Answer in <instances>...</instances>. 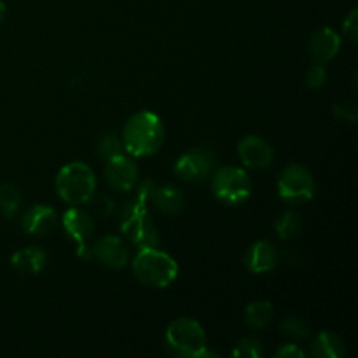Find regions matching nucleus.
Instances as JSON below:
<instances>
[{
	"label": "nucleus",
	"mask_w": 358,
	"mask_h": 358,
	"mask_svg": "<svg viewBox=\"0 0 358 358\" xmlns=\"http://www.w3.org/2000/svg\"><path fill=\"white\" fill-rule=\"evenodd\" d=\"M154 189H156L154 180L142 182L136 196L122 208L121 213V231L138 248L159 245V234L147 208Z\"/></svg>",
	"instance_id": "nucleus-1"
},
{
	"label": "nucleus",
	"mask_w": 358,
	"mask_h": 358,
	"mask_svg": "<svg viewBox=\"0 0 358 358\" xmlns=\"http://www.w3.org/2000/svg\"><path fill=\"white\" fill-rule=\"evenodd\" d=\"M122 145L129 156L149 157L161 149L164 142V124L157 114L150 110L136 112L128 119L122 129Z\"/></svg>",
	"instance_id": "nucleus-2"
},
{
	"label": "nucleus",
	"mask_w": 358,
	"mask_h": 358,
	"mask_svg": "<svg viewBox=\"0 0 358 358\" xmlns=\"http://www.w3.org/2000/svg\"><path fill=\"white\" fill-rule=\"evenodd\" d=\"M131 266L136 278L154 289H166L178 276L177 261L157 247L138 248Z\"/></svg>",
	"instance_id": "nucleus-3"
},
{
	"label": "nucleus",
	"mask_w": 358,
	"mask_h": 358,
	"mask_svg": "<svg viewBox=\"0 0 358 358\" xmlns=\"http://www.w3.org/2000/svg\"><path fill=\"white\" fill-rule=\"evenodd\" d=\"M164 345H166L168 352L175 357H210L205 329L194 318L182 317L171 322L164 332Z\"/></svg>",
	"instance_id": "nucleus-4"
},
{
	"label": "nucleus",
	"mask_w": 358,
	"mask_h": 358,
	"mask_svg": "<svg viewBox=\"0 0 358 358\" xmlns=\"http://www.w3.org/2000/svg\"><path fill=\"white\" fill-rule=\"evenodd\" d=\"M56 192L70 206L86 205L87 199L96 192V177L86 163L65 164L56 175Z\"/></svg>",
	"instance_id": "nucleus-5"
},
{
	"label": "nucleus",
	"mask_w": 358,
	"mask_h": 358,
	"mask_svg": "<svg viewBox=\"0 0 358 358\" xmlns=\"http://www.w3.org/2000/svg\"><path fill=\"white\" fill-rule=\"evenodd\" d=\"M212 191L226 205H241L252 194V180L243 168L222 166L213 171Z\"/></svg>",
	"instance_id": "nucleus-6"
},
{
	"label": "nucleus",
	"mask_w": 358,
	"mask_h": 358,
	"mask_svg": "<svg viewBox=\"0 0 358 358\" xmlns=\"http://www.w3.org/2000/svg\"><path fill=\"white\" fill-rule=\"evenodd\" d=\"M278 194L290 205H303L313 199L315 178L303 164H290L280 173Z\"/></svg>",
	"instance_id": "nucleus-7"
},
{
	"label": "nucleus",
	"mask_w": 358,
	"mask_h": 358,
	"mask_svg": "<svg viewBox=\"0 0 358 358\" xmlns=\"http://www.w3.org/2000/svg\"><path fill=\"white\" fill-rule=\"evenodd\" d=\"M217 157L208 147H196L182 154L175 163V173L187 184H199L215 171Z\"/></svg>",
	"instance_id": "nucleus-8"
},
{
	"label": "nucleus",
	"mask_w": 358,
	"mask_h": 358,
	"mask_svg": "<svg viewBox=\"0 0 358 358\" xmlns=\"http://www.w3.org/2000/svg\"><path fill=\"white\" fill-rule=\"evenodd\" d=\"M62 224L65 233L76 241L77 255L80 259L93 257V248L90 247V238L93 234L94 222L90 212H84L79 206H70L62 217Z\"/></svg>",
	"instance_id": "nucleus-9"
},
{
	"label": "nucleus",
	"mask_w": 358,
	"mask_h": 358,
	"mask_svg": "<svg viewBox=\"0 0 358 358\" xmlns=\"http://www.w3.org/2000/svg\"><path fill=\"white\" fill-rule=\"evenodd\" d=\"M105 182L110 189L119 192H129L138 182V166L126 154L107 161L105 166Z\"/></svg>",
	"instance_id": "nucleus-10"
},
{
	"label": "nucleus",
	"mask_w": 358,
	"mask_h": 358,
	"mask_svg": "<svg viewBox=\"0 0 358 358\" xmlns=\"http://www.w3.org/2000/svg\"><path fill=\"white\" fill-rule=\"evenodd\" d=\"M238 156H240V161L247 168L262 170V168L271 166L275 150H273L271 143L266 142L264 138L250 135L240 140V143H238Z\"/></svg>",
	"instance_id": "nucleus-11"
},
{
	"label": "nucleus",
	"mask_w": 358,
	"mask_h": 358,
	"mask_svg": "<svg viewBox=\"0 0 358 358\" xmlns=\"http://www.w3.org/2000/svg\"><path fill=\"white\" fill-rule=\"evenodd\" d=\"M58 226V215L51 206L34 205L23 213L21 227L27 234L34 236H48Z\"/></svg>",
	"instance_id": "nucleus-12"
},
{
	"label": "nucleus",
	"mask_w": 358,
	"mask_h": 358,
	"mask_svg": "<svg viewBox=\"0 0 358 358\" xmlns=\"http://www.w3.org/2000/svg\"><path fill=\"white\" fill-rule=\"evenodd\" d=\"M93 255L103 266L112 269L124 268L129 262V250L119 236H103L93 247Z\"/></svg>",
	"instance_id": "nucleus-13"
},
{
	"label": "nucleus",
	"mask_w": 358,
	"mask_h": 358,
	"mask_svg": "<svg viewBox=\"0 0 358 358\" xmlns=\"http://www.w3.org/2000/svg\"><path fill=\"white\" fill-rule=\"evenodd\" d=\"M280 254L275 248V245L271 241H255L254 245H250L245 254V266L250 273L255 275H262V273H269L278 266Z\"/></svg>",
	"instance_id": "nucleus-14"
},
{
	"label": "nucleus",
	"mask_w": 358,
	"mask_h": 358,
	"mask_svg": "<svg viewBox=\"0 0 358 358\" xmlns=\"http://www.w3.org/2000/svg\"><path fill=\"white\" fill-rule=\"evenodd\" d=\"M339 48H341V37L332 28H322L315 31L308 44V51L315 63H327L334 59Z\"/></svg>",
	"instance_id": "nucleus-15"
},
{
	"label": "nucleus",
	"mask_w": 358,
	"mask_h": 358,
	"mask_svg": "<svg viewBox=\"0 0 358 358\" xmlns=\"http://www.w3.org/2000/svg\"><path fill=\"white\" fill-rule=\"evenodd\" d=\"M48 264V255L38 247L20 248L10 255V266L23 275H38Z\"/></svg>",
	"instance_id": "nucleus-16"
},
{
	"label": "nucleus",
	"mask_w": 358,
	"mask_h": 358,
	"mask_svg": "<svg viewBox=\"0 0 358 358\" xmlns=\"http://www.w3.org/2000/svg\"><path fill=\"white\" fill-rule=\"evenodd\" d=\"M150 201L156 205L159 212L166 213V215H178L184 212L185 205H187L184 192L171 185H163V187L156 185L152 196H150Z\"/></svg>",
	"instance_id": "nucleus-17"
},
{
	"label": "nucleus",
	"mask_w": 358,
	"mask_h": 358,
	"mask_svg": "<svg viewBox=\"0 0 358 358\" xmlns=\"http://www.w3.org/2000/svg\"><path fill=\"white\" fill-rule=\"evenodd\" d=\"M311 355L317 358H343L346 355L345 341L334 332H320L311 343Z\"/></svg>",
	"instance_id": "nucleus-18"
},
{
	"label": "nucleus",
	"mask_w": 358,
	"mask_h": 358,
	"mask_svg": "<svg viewBox=\"0 0 358 358\" xmlns=\"http://www.w3.org/2000/svg\"><path fill=\"white\" fill-rule=\"evenodd\" d=\"M275 318V306L269 301H254L245 308V324L250 329H266Z\"/></svg>",
	"instance_id": "nucleus-19"
},
{
	"label": "nucleus",
	"mask_w": 358,
	"mask_h": 358,
	"mask_svg": "<svg viewBox=\"0 0 358 358\" xmlns=\"http://www.w3.org/2000/svg\"><path fill=\"white\" fill-rule=\"evenodd\" d=\"M275 229L282 240H294V238L299 236L301 231H303V220H301L299 213L297 212L287 210V212H283L282 215L275 220Z\"/></svg>",
	"instance_id": "nucleus-20"
},
{
	"label": "nucleus",
	"mask_w": 358,
	"mask_h": 358,
	"mask_svg": "<svg viewBox=\"0 0 358 358\" xmlns=\"http://www.w3.org/2000/svg\"><path fill=\"white\" fill-rule=\"evenodd\" d=\"M21 206V194L14 185L0 184V212L6 219H13Z\"/></svg>",
	"instance_id": "nucleus-21"
},
{
	"label": "nucleus",
	"mask_w": 358,
	"mask_h": 358,
	"mask_svg": "<svg viewBox=\"0 0 358 358\" xmlns=\"http://www.w3.org/2000/svg\"><path fill=\"white\" fill-rule=\"evenodd\" d=\"M121 154H126L122 140L117 135H114V133H105L100 138V142H98V156L103 161H108L121 156Z\"/></svg>",
	"instance_id": "nucleus-22"
},
{
	"label": "nucleus",
	"mask_w": 358,
	"mask_h": 358,
	"mask_svg": "<svg viewBox=\"0 0 358 358\" xmlns=\"http://www.w3.org/2000/svg\"><path fill=\"white\" fill-rule=\"evenodd\" d=\"M280 331H282L285 336H289V338H294V339H306L310 338L311 334L308 324H304V322L297 317L283 318L282 324H280Z\"/></svg>",
	"instance_id": "nucleus-23"
},
{
	"label": "nucleus",
	"mask_w": 358,
	"mask_h": 358,
	"mask_svg": "<svg viewBox=\"0 0 358 358\" xmlns=\"http://www.w3.org/2000/svg\"><path fill=\"white\" fill-rule=\"evenodd\" d=\"M233 357H248V358H259L262 357V346L261 341L255 338H243L238 341L236 348L231 352Z\"/></svg>",
	"instance_id": "nucleus-24"
},
{
	"label": "nucleus",
	"mask_w": 358,
	"mask_h": 358,
	"mask_svg": "<svg viewBox=\"0 0 358 358\" xmlns=\"http://www.w3.org/2000/svg\"><path fill=\"white\" fill-rule=\"evenodd\" d=\"M86 205H90V208L93 210V215H98L100 219L110 215L112 210H114V203H112V199L107 198L105 194H96V192L87 199Z\"/></svg>",
	"instance_id": "nucleus-25"
},
{
	"label": "nucleus",
	"mask_w": 358,
	"mask_h": 358,
	"mask_svg": "<svg viewBox=\"0 0 358 358\" xmlns=\"http://www.w3.org/2000/svg\"><path fill=\"white\" fill-rule=\"evenodd\" d=\"M304 83H306V86L311 87V90H318V87L324 86V84L327 83V70H325L324 63H315V65L306 72Z\"/></svg>",
	"instance_id": "nucleus-26"
},
{
	"label": "nucleus",
	"mask_w": 358,
	"mask_h": 358,
	"mask_svg": "<svg viewBox=\"0 0 358 358\" xmlns=\"http://www.w3.org/2000/svg\"><path fill=\"white\" fill-rule=\"evenodd\" d=\"M332 112H334V115L339 121L350 122V124L357 122L358 119V108L353 101H341V103H336Z\"/></svg>",
	"instance_id": "nucleus-27"
},
{
	"label": "nucleus",
	"mask_w": 358,
	"mask_h": 358,
	"mask_svg": "<svg viewBox=\"0 0 358 358\" xmlns=\"http://www.w3.org/2000/svg\"><path fill=\"white\" fill-rule=\"evenodd\" d=\"M343 31H345V35L352 42L357 41V35H358V10L357 9H353L352 13L345 17V21H343Z\"/></svg>",
	"instance_id": "nucleus-28"
},
{
	"label": "nucleus",
	"mask_w": 358,
	"mask_h": 358,
	"mask_svg": "<svg viewBox=\"0 0 358 358\" xmlns=\"http://www.w3.org/2000/svg\"><path fill=\"white\" fill-rule=\"evenodd\" d=\"M278 358H304V352L297 345H283L278 352L275 353Z\"/></svg>",
	"instance_id": "nucleus-29"
},
{
	"label": "nucleus",
	"mask_w": 358,
	"mask_h": 358,
	"mask_svg": "<svg viewBox=\"0 0 358 358\" xmlns=\"http://www.w3.org/2000/svg\"><path fill=\"white\" fill-rule=\"evenodd\" d=\"M3 17H6V3H3L2 0H0V24H2Z\"/></svg>",
	"instance_id": "nucleus-30"
}]
</instances>
